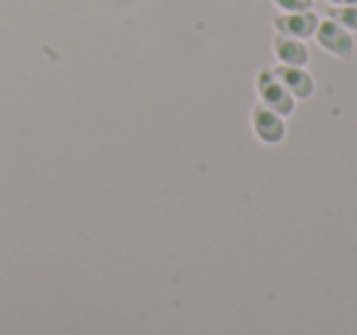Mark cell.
Returning a JSON list of instances; mask_svg holds the SVG:
<instances>
[{
  "mask_svg": "<svg viewBox=\"0 0 357 335\" xmlns=\"http://www.w3.org/2000/svg\"><path fill=\"white\" fill-rule=\"evenodd\" d=\"M257 91H259V103L267 105L269 110L284 115H289L294 110V96L282 86V81L274 76L272 69H262L257 74Z\"/></svg>",
  "mask_w": 357,
  "mask_h": 335,
  "instance_id": "obj_1",
  "label": "cell"
},
{
  "mask_svg": "<svg viewBox=\"0 0 357 335\" xmlns=\"http://www.w3.org/2000/svg\"><path fill=\"white\" fill-rule=\"evenodd\" d=\"M313 37H316V42L323 50L331 52L333 57H340V59H347V57H352V52H355V40H352L350 30H345V27L333 20V17H326V20L318 22L316 35Z\"/></svg>",
  "mask_w": 357,
  "mask_h": 335,
  "instance_id": "obj_2",
  "label": "cell"
},
{
  "mask_svg": "<svg viewBox=\"0 0 357 335\" xmlns=\"http://www.w3.org/2000/svg\"><path fill=\"white\" fill-rule=\"evenodd\" d=\"M318 22H321V17H318L313 10L284 13V15L274 17V27H277L279 35L296 37V40H308V37L316 35Z\"/></svg>",
  "mask_w": 357,
  "mask_h": 335,
  "instance_id": "obj_3",
  "label": "cell"
},
{
  "mask_svg": "<svg viewBox=\"0 0 357 335\" xmlns=\"http://www.w3.org/2000/svg\"><path fill=\"white\" fill-rule=\"evenodd\" d=\"M274 76L282 81V86L294 96V98H311L313 94V79L311 74L306 71V66H287V64H279L274 66Z\"/></svg>",
  "mask_w": 357,
  "mask_h": 335,
  "instance_id": "obj_4",
  "label": "cell"
},
{
  "mask_svg": "<svg viewBox=\"0 0 357 335\" xmlns=\"http://www.w3.org/2000/svg\"><path fill=\"white\" fill-rule=\"evenodd\" d=\"M252 128L257 137L267 144H277L284 137V120L279 113L269 110L267 105L257 103L252 108Z\"/></svg>",
  "mask_w": 357,
  "mask_h": 335,
  "instance_id": "obj_5",
  "label": "cell"
},
{
  "mask_svg": "<svg viewBox=\"0 0 357 335\" xmlns=\"http://www.w3.org/2000/svg\"><path fill=\"white\" fill-rule=\"evenodd\" d=\"M274 54H277L279 64H287V66H306L308 59H311L308 47L303 45V40L287 37V35L274 37Z\"/></svg>",
  "mask_w": 357,
  "mask_h": 335,
  "instance_id": "obj_6",
  "label": "cell"
},
{
  "mask_svg": "<svg viewBox=\"0 0 357 335\" xmlns=\"http://www.w3.org/2000/svg\"><path fill=\"white\" fill-rule=\"evenodd\" d=\"M328 15L335 22H340L345 30L357 32V6H342V8H333Z\"/></svg>",
  "mask_w": 357,
  "mask_h": 335,
  "instance_id": "obj_7",
  "label": "cell"
},
{
  "mask_svg": "<svg viewBox=\"0 0 357 335\" xmlns=\"http://www.w3.org/2000/svg\"><path fill=\"white\" fill-rule=\"evenodd\" d=\"M282 13H303L313 10V0H272Z\"/></svg>",
  "mask_w": 357,
  "mask_h": 335,
  "instance_id": "obj_8",
  "label": "cell"
},
{
  "mask_svg": "<svg viewBox=\"0 0 357 335\" xmlns=\"http://www.w3.org/2000/svg\"><path fill=\"white\" fill-rule=\"evenodd\" d=\"M335 8H342V6H357V0H331Z\"/></svg>",
  "mask_w": 357,
  "mask_h": 335,
  "instance_id": "obj_9",
  "label": "cell"
}]
</instances>
